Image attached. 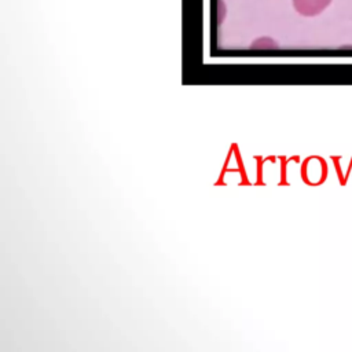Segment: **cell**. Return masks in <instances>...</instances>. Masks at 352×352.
Instances as JSON below:
<instances>
[{"label":"cell","instance_id":"1","mask_svg":"<svg viewBox=\"0 0 352 352\" xmlns=\"http://www.w3.org/2000/svg\"><path fill=\"white\" fill-rule=\"evenodd\" d=\"M331 0H293L294 10L302 16H315L324 11Z\"/></svg>","mask_w":352,"mask_h":352}]
</instances>
